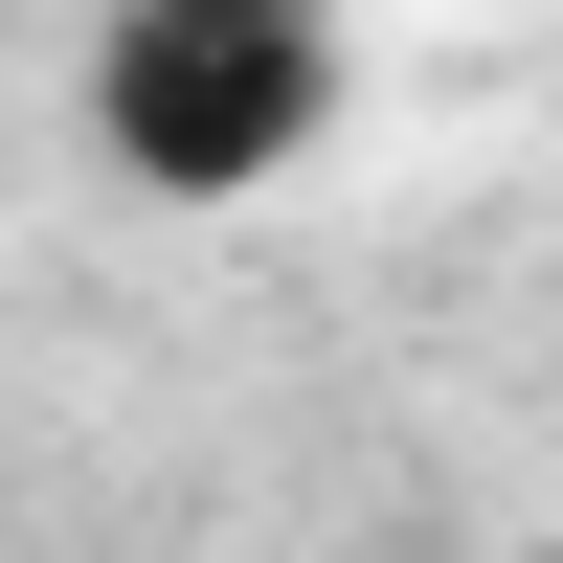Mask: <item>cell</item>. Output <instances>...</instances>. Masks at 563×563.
Wrapping results in <instances>:
<instances>
[{
	"mask_svg": "<svg viewBox=\"0 0 563 563\" xmlns=\"http://www.w3.org/2000/svg\"><path fill=\"white\" fill-rule=\"evenodd\" d=\"M68 135L135 203H271L361 135V23L339 0H90Z\"/></svg>",
	"mask_w": 563,
	"mask_h": 563,
	"instance_id": "1",
	"label": "cell"
}]
</instances>
